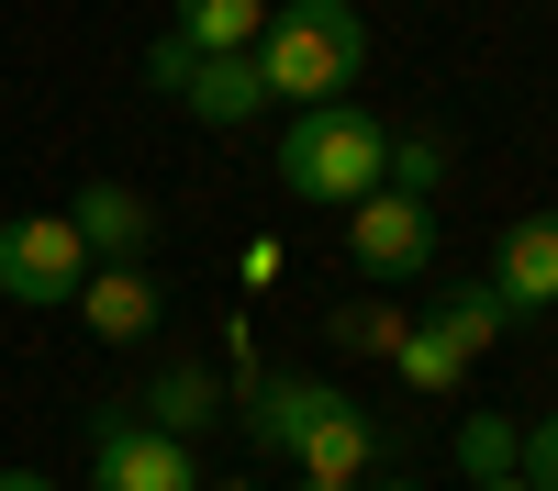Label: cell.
Segmentation results:
<instances>
[{
	"label": "cell",
	"instance_id": "4fadbf2b",
	"mask_svg": "<svg viewBox=\"0 0 558 491\" xmlns=\"http://www.w3.org/2000/svg\"><path fill=\"white\" fill-rule=\"evenodd\" d=\"M168 34L191 45V57H246L268 34V0H168Z\"/></svg>",
	"mask_w": 558,
	"mask_h": 491
},
{
	"label": "cell",
	"instance_id": "8fae6325",
	"mask_svg": "<svg viewBox=\"0 0 558 491\" xmlns=\"http://www.w3.org/2000/svg\"><path fill=\"white\" fill-rule=\"evenodd\" d=\"M134 414H146L157 435H179V446H191V435H202V425L223 414V380L202 369V357H168V369L146 380V402H134Z\"/></svg>",
	"mask_w": 558,
	"mask_h": 491
},
{
	"label": "cell",
	"instance_id": "9a60e30c",
	"mask_svg": "<svg viewBox=\"0 0 558 491\" xmlns=\"http://www.w3.org/2000/svg\"><path fill=\"white\" fill-rule=\"evenodd\" d=\"M425 312H436V324H447L458 346H470V357H492L502 335H514V312H502V291H492V280H447Z\"/></svg>",
	"mask_w": 558,
	"mask_h": 491
},
{
	"label": "cell",
	"instance_id": "603a6c76",
	"mask_svg": "<svg viewBox=\"0 0 558 491\" xmlns=\"http://www.w3.org/2000/svg\"><path fill=\"white\" fill-rule=\"evenodd\" d=\"M291 491H347V480H291Z\"/></svg>",
	"mask_w": 558,
	"mask_h": 491
},
{
	"label": "cell",
	"instance_id": "5bb4252c",
	"mask_svg": "<svg viewBox=\"0 0 558 491\" xmlns=\"http://www.w3.org/2000/svg\"><path fill=\"white\" fill-rule=\"evenodd\" d=\"M391 369H402L413 391H470V369H481V357L458 346L436 312H413V324H402V346H391Z\"/></svg>",
	"mask_w": 558,
	"mask_h": 491
},
{
	"label": "cell",
	"instance_id": "3957f363",
	"mask_svg": "<svg viewBox=\"0 0 558 491\" xmlns=\"http://www.w3.org/2000/svg\"><path fill=\"white\" fill-rule=\"evenodd\" d=\"M89 491H202V458L157 435L134 402H101L89 414Z\"/></svg>",
	"mask_w": 558,
	"mask_h": 491
},
{
	"label": "cell",
	"instance_id": "7402d4cb",
	"mask_svg": "<svg viewBox=\"0 0 558 491\" xmlns=\"http://www.w3.org/2000/svg\"><path fill=\"white\" fill-rule=\"evenodd\" d=\"M357 491H425V480H357Z\"/></svg>",
	"mask_w": 558,
	"mask_h": 491
},
{
	"label": "cell",
	"instance_id": "ba28073f",
	"mask_svg": "<svg viewBox=\"0 0 558 491\" xmlns=\"http://www.w3.org/2000/svg\"><path fill=\"white\" fill-rule=\"evenodd\" d=\"M380 446H391V435H380V414H357V402L336 391V402H324V414L302 425L291 469H302V480H347V491H357L368 469H380Z\"/></svg>",
	"mask_w": 558,
	"mask_h": 491
},
{
	"label": "cell",
	"instance_id": "8992f818",
	"mask_svg": "<svg viewBox=\"0 0 558 491\" xmlns=\"http://www.w3.org/2000/svg\"><path fill=\"white\" fill-rule=\"evenodd\" d=\"M68 223H78L89 268H146V246H157V201L134 191V179H89L68 201Z\"/></svg>",
	"mask_w": 558,
	"mask_h": 491
},
{
	"label": "cell",
	"instance_id": "484cf974",
	"mask_svg": "<svg viewBox=\"0 0 558 491\" xmlns=\"http://www.w3.org/2000/svg\"><path fill=\"white\" fill-rule=\"evenodd\" d=\"M547 12H558V0H547Z\"/></svg>",
	"mask_w": 558,
	"mask_h": 491
},
{
	"label": "cell",
	"instance_id": "2e32d148",
	"mask_svg": "<svg viewBox=\"0 0 558 491\" xmlns=\"http://www.w3.org/2000/svg\"><path fill=\"white\" fill-rule=\"evenodd\" d=\"M447 168H458V146L425 123V134H391V168H380V191H402V201H436L447 191Z\"/></svg>",
	"mask_w": 558,
	"mask_h": 491
},
{
	"label": "cell",
	"instance_id": "5b68a950",
	"mask_svg": "<svg viewBox=\"0 0 558 491\" xmlns=\"http://www.w3.org/2000/svg\"><path fill=\"white\" fill-rule=\"evenodd\" d=\"M347 257L368 268L380 291H402V280H425L436 268V201H402V191H368L357 212H347Z\"/></svg>",
	"mask_w": 558,
	"mask_h": 491
},
{
	"label": "cell",
	"instance_id": "44dd1931",
	"mask_svg": "<svg viewBox=\"0 0 558 491\" xmlns=\"http://www.w3.org/2000/svg\"><path fill=\"white\" fill-rule=\"evenodd\" d=\"M0 491H68V480H45V469H0Z\"/></svg>",
	"mask_w": 558,
	"mask_h": 491
},
{
	"label": "cell",
	"instance_id": "9c48e42d",
	"mask_svg": "<svg viewBox=\"0 0 558 491\" xmlns=\"http://www.w3.org/2000/svg\"><path fill=\"white\" fill-rule=\"evenodd\" d=\"M68 312H78L101 346H146V335H157V312H168V291H157V268H89Z\"/></svg>",
	"mask_w": 558,
	"mask_h": 491
},
{
	"label": "cell",
	"instance_id": "6da1fadb",
	"mask_svg": "<svg viewBox=\"0 0 558 491\" xmlns=\"http://www.w3.org/2000/svg\"><path fill=\"white\" fill-rule=\"evenodd\" d=\"M268 101L279 112H313V101H347L357 67H368V23L357 0H268V34L246 45Z\"/></svg>",
	"mask_w": 558,
	"mask_h": 491
},
{
	"label": "cell",
	"instance_id": "ac0fdd59",
	"mask_svg": "<svg viewBox=\"0 0 558 491\" xmlns=\"http://www.w3.org/2000/svg\"><path fill=\"white\" fill-rule=\"evenodd\" d=\"M336 346L391 357V346H402V312H391V302H347V312H336Z\"/></svg>",
	"mask_w": 558,
	"mask_h": 491
},
{
	"label": "cell",
	"instance_id": "7c38bea8",
	"mask_svg": "<svg viewBox=\"0 0 558 491\" xmlns=\"http://www.w3.org/2000/svg\"><path fill=\"white\" fill-rule=\"evenodd\" d=\"M179 101H191L202 123H223V134H246L257 112H279V101H268V78H257V57H202Z\"/></svg>",
	"mask_w": 558,
	"mask_h": 491
},
{
	"label": "cell",
	"instance_id": "30bf717a",
	"mask_svg": "<svg viewBox=\"0 0 558 491\" xmlns=\"http://www.w3.org/2000/svg\"><path fill=\"white\" fill-rule=\"evenodd\" d=\"M324 402H336V380H313V369H257V380H246V446H257V458H291Z\"/></svg>",
	"mask_w": 558,
	"mask_h": 491
},
{
	"label": "cell",
	"instance_id": "e0dca14e",
	"mask_svg": "<svg viewBox=\"0 0 558 491\" xmlns=\"http://www.w3.org/2000/svg\"><path fill=\"white\" fill-rule=\"evenodd\" d=\"M458 480H514V425H502V414L458 425Z\"/></svg>",
	"mask_w": 558,
	"mask_h": 491
},
{
	"label": "cell",
	"instance_id": "cb8c5ba5",
	"mask_svg": "<svg viewBox=\"0 0 558 491\" xmlns=\"http://www.w3.org/2000/svg\"><path fill=\"white\" fill-rule=\"evenodd\" d=\"M202 491H257V480H202Z\"/></svg>",
	"mask_w": 558,
	"mask_h": 491
},
{
	"label": "cell",
	"instance_id": "d4e9b609",
	"mask_svg": "<svg viewBox=\"0 0 558 491\" xmlns=\"http://www.w3.org/2000/svg\"><path fill=\"white\" fill-rule=\"evenodd\" d=\"M470 491H525V480H470Z\"/></svg>",
	"mask_w": 558,
	"mask_h": 491
},
{
	"label": "cell",
	"instance_id": "7a4b0ae2",
	"mask_svg": "<svg viewBox=\"0 0 558 491\" xmlns=\"http://www.w3.org/2000/svg\"><path fill=\"white\" fill-rule=\"evenodd\" d=\"M391 168V123L357 112V101H313L279 123V191L313 201V212H357Z\"/></svg>",
	"mask_w": 558,
	"mask_h": 491
},
{
	"label": "cell",
	"instance_id": "277c9868",
	"mask_svg": "<svg viewBox=\"0 0 558 491\" xmlns=\"http://www.w3.org/2000/svg\"><path fill=\"white\" fill-rule=\"evenodd\" d=\"M89 246L68 212H12L0 223V302H78Z\"/></svg>",
	"mask_w": 558,
	"mask_h": 491
},
{
	"label": "cell",
	"instance_id": "52a82bcc",
	"mask_svg": "<svg viewBox=\"0 0 558 491\" xmlns=\"http://www.w3.org/2000/svg\"><path fill=\"white\" fill-rule=\"evenodd\" d=\"M492 291L514 324H536V312H558V212H514L492 246Z\"/></svg>",
	"mask_w": 558,
	"mask_h": 491
},
{
	"label": "cell",
	"instance_id": "d6986e66",
	"mask_svg": "<svg viewBox=\"0 0 558 491\" xmlns=\"http://www.w3.org/2000/svg\"><path fill=\"white\" fill-rule=\"evenodd\" d=\"M514 480H525V491H558V414H536V425L514 435Z\"/></svg>",
	"mask_w": 558,
	"mask_h": 491
},
{
	"label": "cell",
	"instance_id": "ffe728a7",
	"mask_svg": "<svg viewBox=\"0 0 558 491\" xmlns=\"http://www.w3.org/2000/svg\"><path fill=\"white\" fill-rule=\"evenodd\" d=\"M191 67H202V57H191L179 34H157V45H146V89H157V101H179V89H191Z\"/></svg>",
	"mask_w": 558,
	"mask_h": 491
}]
</instances>
